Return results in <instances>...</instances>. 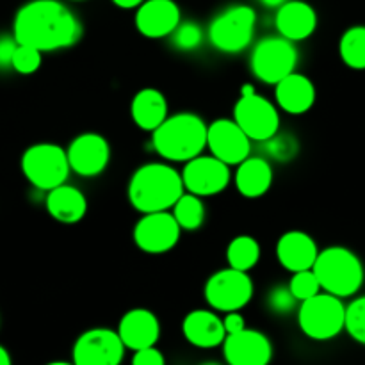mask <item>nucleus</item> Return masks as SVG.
Listing matches in <instances>:
<instances>
[{
    "label": "nucleus",
    "instance_id": "nucleus-1",
    "mask_svg": "<svg viewBox=\"0 0 365 365\" xmlns=\"http://www.w3.org/2000/svg\"><path fill=\"white\" fill-rule=\"evenodd\" d=\"M13 36L39 52L70 48L82 38L77 14L59 0H31L14 14Z\"/></svg>",
    "mask_w": 365,
    "mask_h": 365
},
{
    "label": "nucleus",
    "instance_id": "nucleus-2",
    "mask_svg": "<svg viewBox=\"0 0 365 365\" xmlns=\"http://www.w3.org/2000/svg\"><path fill=\"white\" fill-rule=\"evenodd\" d=\"M185 192L180 171L164 163L139 166L128 180V202L138 212H159L175 205Z\"/></svg>",
    "mask_w": 365,
    "mask_h": 365
},
{
    "label": "nucleus",
    "instance_id": "nucleus-3",
    "mask_svg": "<svg viewBox=\"0 0 365 365\" xmlns=\"http://www.w3.org/2000/svg\"><path fill=\"white\" fill-rule=\"evenodd\" d=\"M152 134L155 152L170 163H187L207 148V123L195 113L168 114Z\"/></svg>",
    "mask_w": 365,
    "mask_h": 365
},
{
    "label": "nucleus",
    "instance_id": "nucleus-4",
    "mask_svg": "<svg viewBox=\"0 0 365 365\" xmlns=\"http://www.w3.org/2000/svg\"><path fill=\"white\" fill-rule=\"evenodd\" d=\"M312 271L319 280L321 291L339 298L356 294L364 285L365 271L362 260L344 246H330L317 253Z\"/></svg>",
    "mask_w": 365,
    "mask_h": 365
},
{
    "label": "nucleus",
    "instance_id": "nucleus-5",
    "mask_svg": "<svg viewBox=\"0 0 365 365\" xmlns=\"http://www.w3.org/2000/svg\"><path fill=\"white\" fill-rule=\"evenodd\" d=\"M346 305L342 298L330 292H317L303 299L298 309V324L312 341H330L344 330Z\"/></svg>",
    "mask_w": 365,
    "mask_h": 365
},
{
    "label": "nucleus",
    "instance_id": "nucleus-6",
    "mask_svg": "<svg viewBox=\"0 0 365 365\" xmlns=\"http://www.w3.org/2000/svg\"><path fill=\"white\" fill-rule=\"evenodd\" d=\"M255 9L237 4V6L227 7L212 18L207 38L217 52L239 53L252 45L253 36H255Z\"/></svg>",
    "mask_w": 365,
    "mask_h": 365
},
{
    "label": "nucleus",
    "instance_id": "nucleus-7",
    "mask_svg": "<svg viewBox=\"0 0 365 365\" xmlns=\"http://www.w3.org/2000/svg\"><path fill=\"white\" fill-rule=\"evenodd\" d=\"M24 177L39 191H46L64 184L70 177L66 150L53 143H38L29 146L20 160Z\"/></svg>",
    "mask_w": 365,
    "mask_h": 365
},
{
    "label": "nucleus",
    "instance_id": "nucleus-8",
    "mask_svg": "<svg viewBox=\"0 0 365 365\" xmlns=\"http://www.w3.org/2000/svg\"><path fill=\"white\" fill-rule=\"evenodd\" d=\"M298 48L284 36H266L253 45L250 56L252 73L264 84L274 86L296 70Z\"/></svg>",
    "mask_w": 365,
    "mask_h": 365
},
{
    "label": "nucleus",
    "instance_id": "nucleus-9",
    "mask_svg": "<svg viewBox=\"0 0 365 365\" xmlns=\"http://www.w3.org/2000/svg\"><path fill=\"white\" fill-rule=\"evenodd\" d=\"M255 285L246 271L225 267L210 274L203 287V296L210 309L217 312L241 310L252 302Z\"/></svg>",
    "mask_w": 365,
    "mask_h": 365
},
{
    "label": "nucleus",
    "instance_id": "nucleus-10",
    "mask_svg": "<svg viewBox=\"0 0 365 365\" xmlns=\"http://www.w3.org/2000/svg\"><path fill=\"white\" fill-rule=\"evenodd\" d=\"M234 121L252 141L262 143L280 130V114L274 103L257 95L253 86L246 84L241 98L234 106Z\"/></svg>",
    "mask_w": 365,
    "mask_h": 365
},
{
    "label": "nucleus",
    "instance_id": "nucleus-11",
    "mask_svg": "<svg viewBox=\"0 0 365 365\" xmlns=\"http://www.w3.org/2000/svg\"><path fill=\"white\" fill-rule=\"evenodd\" d=\"M182 182H184L185 192L205 198V196H216L228 187L232 180V171L228 164L220 160L217 157L196 155L187 160L182 170Z\"/></svg>",
    "mask_w": 365,
    "mask_h": 365
},
{
    "label": "nucleus",
    "instance_id": "nucleus-12",
    "mask_svg": "<svg viewBox=\"0 0 365 365\" xmlns=\"http://www.w3.org/2000/svg\"><path fill=\"white\" fill-rule=\"evenodd\" d=\"M182 228L178 227L173 214L168 210L143 214L135 223L132 237L135 246L148 255H163L171 252L180 241Z\"/></svg>",
    "mask_w": 365,
    "mask_h": 365
},
{
    "label": "nucleus",
    "instance_id": "nucleus-13",
    "mask_svg": "<svg viewBox=\"0 0 365 365\" xmlns=\"http://www.w3.org/2000/svg\"><path fill=\"white\" fill-rule=\"evenodd\" d=\"M125 349L118 331L91 328L78 335L71 356L75 365H118L123 360Z\"/></svg>",
    "mask_w": 365,
    "mask_h": 365
},
{
    "label": "nucleus",
    "instance_id": "nucleus-14",
    "mask_svg": "<svg viewBox=\"0 0 365 365\" xmlns=\"http://www.w3.org/2000/svg\"><path fill=\"white\" fill-rule=\"evenodd\" d=\"M70 170L81 177H98L110 160V145L96 132H84L73 138L66 150Z\"/></svg>",
    "mask_w": 365,
    "mask_h": 365
},
{
    "label": "nucleus",
    "instance_id": "nucleus-15",
    "mask_svg": "<svg viewBox=\"0 0 365 365\" xmlns=\"http://www.w3.org/2000/svg\"><path fill=\"white\" fill-rule=\"evenodd\" d=\"M207 148L228 166H237L252 152V139L234 120L221 118L207 125Z\"/></svg>",
    "mask_w": 365,
    "mask_h": 365
},
{
    "label": "nucleus",
    "instance_id": "nucleus-16",
    "mask_svg": "<svg viewBox=\"0 0 365 365\" xmlns=\"http://www.w3.org/2000/svg\"><path fill=\"white\" fill-rule=\"evenodd\" d=\"M223 356L230 365H267L273 359L269 337L259 330H245L225 335Z\"/></svg>",
    "mask_w": 365,
    "mask_h": 365
},
{
    "label": "nucleus",
    "instance_id": "nucleus-17",
    "mask_svg": "<svg viewBox=\"0 0 365 365\" xmlns=\"http://www.w3.org/2000/svg\"><path fill=\"white\" fill-rule=\"evenodd\" d=\"M135 9V29L148 39L168 38L182 21L180 7L175 0H145Z\"/></svg>",
    "mask_w": 365,
    "mask_h": 365
},
{
    "label": "nucleus",
    "instance_id": "nucleus-18",
    "mask_svg": "<svg viewBox=\"0 0 365 365\" xmlns=\"http://www.w3.org/2000/svg\"><path fill=\"white\" fill-rule=\"evenodd\" d=\"M116 331L125 348L138 351L157 344L160 337V323L152 310L130 309L123 314Z\"/></svg>",
    "mask_w": 365,
    "mask_h": 365
},
{
    "label": "nucleus",
    "instance_id": "nucleus-19",
    "mask_svg": "<svg viewBox=\"0 0 365 365\" xmlns=\"http://www.w3.org/2000/svg\"><path fill=\"white\" fill-rule=\"evenodd\" d=\"M277 9L274 25L278 34L291 39L292 43L303 41L316 32L317 13L310 4L303 0H287Z\"/></svg>",
    "mask_w": 365,
    "mask_h": 365
},
{
    "label": "nucleus",
    "instance_id": "nucleus-20",
    "mask_svg": "<svg viewBox=\"0 0 365 365\" xmlns=\"http://www.w3.org/2000/svg\"><path fill=\"white\" fill-rule=\"evenodd\" d=\"M316 95L314 82L298 71H292L274 84V98H277L278 107L284 113L294 114V116L309 113L316 103Z\"/></svg>",
    "mask_w": 365,
    "mask_h": 365
},
{
    "label": "nucleus",
    "instance_id": "nucleus-21",
    "mask_svg": "<svg viewBox=\"0 0 365 365\" xmlns=\"http://www.w3.org/2000/svg\"><path fill=\"white\" fill-rule=\"evenodd\" d=\"M274 252H277L278 262L287 271L296 273V271L312 269L319 248H317L312 235L302 230H291L285 232L278 239Z\"/></svg>",
    "mask_w": 365,
    "mask_h": 365
},
{
    "label": "nucleus",
    "instance_id": "nucleus-22",
    "mask_svg": "<svg viewBox=\"0 0 365 365\" xmlns=\"http://www.w3.org/2000/svg\"><path fill=\"white\" fill-rule=\"evenodd\" d=\"M182 334L185 341L195 348L210 349L223 344L225 331L223 319L212 310L198 309L189 312L182 321Z\"/></svg>",
    "mask_w": 365,
    "mask_h": 365
},
{
    "label": "nucleus",
    "instance_id": "nucleus-23",
    "mask_svg": "<svg viewBox=\"0 0 365 365\" xmlns=\"http://www.w3.org/2000/svg\"><path fill=\"white\" fill-rule=\"evenodd\" d=\"M45 203L50 216L63 225L78 223L88 212V198L84 192L66 182L50 189Z\"/></svg>",
    "mask_w": 365,
    "mask_h": 365
},
{
    "label": "nucleus",
    "instance_id": "nucleus-24",
    "mask_svg": "<svg viewBox=\"0 0 365 365\" xmlns=\"http://www.w3.org/2000/svg\"><path fill=\"white\" fill-rule=\"evenodd\" d=\"M273 168L264 157L248 155L242 163L237 164L235 171V187L245 198H260L266 195L273 185Z\"/></svg>",
    "mask_w": 365,
    "mask_h": 365
},
{
    "label": "nucleus",
    "instance_id": "nucleus-25",
    "mask_svg": "<svg viewBox=\"0 0 365 365\" xmlns=\"http://www.w3.org/2000/svg\"><path fill=\"white\" fill-rule=\"evenodd\" d=\"M168 113H170V106H168V100L164 96V93H160L159 89H139L134 95V98H132L130 116L141 130H155L166 120Z\"/></svg>",
    "mask_w": 365,
    "mask_h": 365
},
{
    "label": "nucleus",
    "instance_id": "nucleus-26",
    "mask_svg": "<svg viewBox=\"0 0 365 365\" xmlns=\"http://www.w3.org/2000/svg\"><path fill=\"white\" fill-rule=\"evenodd\" d=\"M260 260V245L252 235H237L232 239L227 246V262L234 269L246 271L259 264Z\"/></svg>",
    "mask_w": 365,
    "mask_h": 365
},
{
    "label": "nucleus",
    "instance_id": "nucleus-27",
    "mask_svg": "<svg viewBox=\"0 0 365 365\" xmlns=\"http://www.w3.org/2000/svg\"><path fill=\"white\" fill-rule=\"evenodd\" d=\"M171 209H173L171 214H173L182 230L195 232L205 221V205H203L202 198L192 195V192H184Z\"/></svg>",
    "mask_w": 365,
    "mask_h": 365
},
{
    "label": "nucleus",
    "instance_id": "nucleus-28",
    "mask_svg": "<svg viewBox=\"0 0 365 365\" xmlns=\"http://www.w3.org/2000/svg\"><path fill=\"white\" fill-rule=\"evenodd\" d=\"M342 63L351 70H365V25L349 27L339 43Z\"/></svg>",
    "mask_w": 365,
    "mask_h": 365
},
{
    "label": "nucleus",
    "instance_id": "nucleus-29",
    "mask_svg": "<svg viewBox=\"0 0 365 365\" xmlns=\"http://www.w3.org/2000/svg\"><path fill=\"white\" fill-rule=\"evenodd\" d=\"M262 143L267 155H269L271 159L278 160V163H291L299 152L298 139L284 130L274 132L269 139H266V141Z\"/></svg>",
    "mask_w": 365,
    "mask_h": 365
},
{
    "label": "nucleus",
    "instance_id": "nucleus-30",
    "mask_svg": "<svg viewBox=\"0 0 365 365\" xmlns=\"http://www.w3.org/2000/svg\"><path fill=\"white\" fill-rule=\"evenodd\" d=\"M168 38L171 39L173 46L180 52H191L196 50L203 41V31L196 21H180Z\"/></svg>",
    "mask_w": 365,
    "mask_h": 365
},
{
    "label": "nucleus",
    "instance_id": "nucleus-31",
    "mask_svg": "<svg viewBox=\"0 0 365 365\" xmlns=\"http://www.w3.org/2000/svg\"><path fill=\"white\" fill-rule=\"evenodd\" d=\"M344 330L348 331L353 341L365 346V296L353 299L346 307Z\"/></svg>",
    "mask_w": 365,
    "mask_h": 365
},
{
    "label": "nucleus",
    "instance_id": "nucleus-32",
    "mask_svg": "<svg viewBox=\"0 0 365 365\" xmlns=\"http://www.w3.org/2000/svg\"><path fill=\"white\" fill-rule=\"evenodd\" d=\"M41 63L43 52H39L34 46L18 43L16 50L13 53V61H11V68L20 75H32L39 70Z\"/></svg>",
    "mask_w": 365,
    "mask_h": 365
},
{
    "label": "nucleus",
    "instance_id": "nucleus-33",
    "mask_svg": "<svg viewBox=\"0 0 365 365\" xmlns=\"http://www.w3.org/2000/svg\"><path fill=\"white\" fill-rule=\"evenodd\" d=\"M289 289H291L292 296L298 299L299 303L303 299H309L312 296H316L317 292H321L319 280H317L316 273L312 269H303L292 273L291 282H289Z\"/></svg>",
    "mask_w": 365,
    "mask_h": 365
},
{
    "label": "nucleus",
    "instance_id": "nucleus-34",
    "mask_svg": "<svg viewBox=\"0 0 365 365\" xmlns=\"http://www.w3.org/2000/svg\"><path fill=\"white\" fill-rule=\"evenodd\" d=\"M296 303L298 299L292 296L289 285H277L267 294V307L271 312L278 314V316H287V314L294 312Z\"/></svg>",
    "mask_w": 365,
    "mask_h": 365
},
{
    "label": "nucleus",
    "instance_id": "nucleus-35",
    "mask_svg": "<svg viewBox=\"0 0 365 365\" xmlns=\"http://www.w3.org/2000/svg\"><path fill=\"white\" fill-rule=\"evenodd\" d=\"M164 355L155 348V346H148V348H141L134 351L132 356V364L134 365H164Z\"/></svg>",
    "mask_w": 365,
    "mask_h": 365
},
{
    "label": "nucleus",
    "instance_id": "nucleus-36",
    "mask_svg": "<svg viewBox=\"0 0 365 365\" xmlns=\"http://www.w3.org/2000/svg\"><path fill=\"white\" fill-rule=\"evenodd\" d=\"M18 41L14 36H0V70L2 68H11V61H13V53L16 50Z\"/></svg>",
    "mask_w": 365,
    "mask_h": 365
},
{
    "label": "nucleus",
    "instance_id": "nucleus-37",
    "mask_svg": "<svg viewBox=\"0 0 365 365\" xmlns=\"http://www.w3.org/2000/svg\"><path fill=\"white\" fill-rule=\"evenodd\" d=\"M227 316H225L223 319V327H225V331L228 334H237V331L245 330L246 328V323H245V317H242V314L239 312V310H232V312H225Z\"/></svg>",
    "mask_w": 365,
    "mask_h": 365
},
{
    "label": "nucleus",
    "instance_id": "nucleus-38",
    "mask_svg": "<svg viewBox=\"0 0 365 365\" xmlns=\"http://www.w3.org/2000/svg\"><path fill=\"white\" fill-rule=\"evenodd\" d=\"M143 2H145V0H113L114 6L121 7V9H135V7L141 6Z\"/></svg>",
    "mask_w": 365,
    "mask_h": 365
},
{
    "label": "nucleus",
    "instance_id": "nucleus-39",
    "mask_svg": "<svg viewBox=\"0 0 365 365\" xmlns=\"http://www.w3.org/2000/svg\"><path fill=\"white\" fill-rule=\"evenodd\" d=\"M11 362H13V360H11L9 351H7L4 346H0V365H11Z\"/></svg>",
    "mask_w": 365,
    "mask_h": 365
},
{
    "label": "nucleus",
    "instance_id": "nucleus-40",
    "mask_svg": "<svg viewBox=\"0 0 365 365\" xmlns=\"http://www.w3.org/2000/svg\"><path fill=\"white\" fill-rule=\"evenodd\" d=\"M259 2L266 7H280L282 4L287 2V0H259Z\"/></svg>",
    "mask_w": 365,
    "mask_h": 365
},
{
    "label": "nucleus",
    "instance_id": "nucleus-41",
    "mask_svg": "<svg viewBox=\"0 0 365 365\" xmlns=\"http://www.w3.org/2000/svg\"><path fill=\"white\" fill-rule=\"evenodd\" d=\"M75 2H81V0H75Z\"/></svg>",
    "mask_w": 365,
    "mask_h": 365
}]
</instances>
